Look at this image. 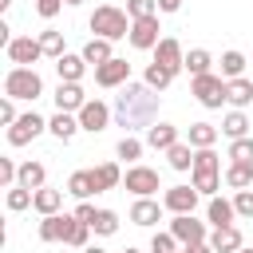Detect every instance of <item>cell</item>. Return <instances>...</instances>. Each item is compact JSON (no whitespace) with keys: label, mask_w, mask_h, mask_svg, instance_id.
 I'll return each mask as SVG.
<instances>
[{"label":"cell","mask_w":253,"mask_h":253,"mask_svg":"<svg viewBox=\"0 0 253 253\" xmlns=\"http://www.w3.org/2000/svg\"><path fill=\"white\" fill-rule=\"evenodd\" d=\"M0 182H4V186H16V182H20V166H16L12 158H0Z\"/></svg>","instance_id":"cell-43"},{"label":"cell","mask_w":253,"mask_h":253,"mask_svg":"<svg viewBox=\"0 0 253 253\" xmlns=\"http://www.w3.org/2000/svg\"><path fill=\"white\" fill-rule=\"evenodd\" d=\"M225 182H229L233 190H249V186H253V162H229Z\"/></svg>","instance_id":"cell-28"},{"label":"cell","mask_w":253,"mask_h":253,"mask_svg":"<svg viewBox=\"0 0 253 253\" xmlns=\"http://www.w3.org/2000/svg\"><path fill=\"white\" fill-rule=\"evenodd\" d=\"M166 158H170L174 170H194V150H190V142H174V146L166 150Z\"/></svg>","instance_id":"cell-32"},{"label":"cell","mask_w":253,"mask_h":253,"mask_svg":"<svg viewBox=\"0 0 253 253\" xmlns=\"http://www.w3.org/2000/svg\"><path fill=\"white\" fill-rule=\"evenodd\" d=\"M67 4H71V8H75V4H83V0H67Z\"/></svg>","instance_id":"cell-52"},{"label":"cell","mask_w":253,"mask_h":253,"mask_svg":"<svg viewBox=\"0 0 253 253\" xmlns=\"http://www.w3.org/2000/svg\"><path fill=\"white\" fill-rule=\"evenodd\" d=\"M210 63H213V59H210V51H206V47H194V51L186 55V71H190V75H206V71H210Z\"/></svg>","instance_id":"cell-34"},{"label":"cell","mask_w":253,"mask_h":253,"mask_svg":"<svg viewBox=\"0 0 253 253\" xmlns=\"http://www.w3.org/2000/svg\"><path fill=\"white\" fill-rule=\"evenodd\" d=\"M146 142H150L154 150H170V146L178 142V126H170V123H158V126H150V130H146Z\"/></svg>","instance_id":"cell-25"},{"label":"cell","mask_w":253,"mask_h":253,"mask_svg":"<svg viewBox=\"0 0 253 253\" xmlns=\"http://www.w3.org/2000/svg\"><path fill=\"white\" fill-rule=\"evenodd\" d=\"M178 245H182V241H178L174 233H154V237H150V253H178Z\"/></svg>","instance_id":"cell-39"},{"label":"cell","mask_w":253,"mask_h":253,"mask_svg":"<svg viewBox=\"0 0 253 253\" xmlns=\"http://www.w3.org/2000/svg\"><path fill=\"white\" fill-rule=\"evenodd\" d=\"M107 123H111V107L99 103V99H87L83 111H79V126L91 130V134H99V130H107Z\"/></svg>","instance_id":"cell-12"},{"label":"cell","mask_w":253,"mask_h":253,"mask_svg":"<svg viewBox=\"0 0 253 253\" xmlns=\"http://www.w3.org/2000/svg\"><path fill=\"white\" fill-rule=\"evenodd\" d=\"M190 95H194L202 107L217 111V107L225 103V79H221V75H213V71H206V75H194V83H190Z\"/></svg>","instance_id":"cell-5"},{"label":"cell","mask_w":253,"mask_h":253,"mask_svg":"<svg viewBox=\"0 0 253 253\" xmlns=\"http://www.w3.org/2000/svg\"><path fill=\"white\" fill-rule=\"evenodd\" d=\"M170 233H174L182 245H202V241H206V221H198L194 213H174Z\"/></svg>","instance_id":"cell-7"},{"label":"cell","mask_w":253,"mask_h":253,"mask_svg":"<svg viewBox=\"0 0 253 253\" xmlns=\"http://www.w3.org/2000/svg\"><path fill=\"white\" fill-rule=\"evenodd\" d=\"M79 55H83L87 63H95V67H99V63H107V59H111L115 51H111V40L95 36V40H87V43H83V51H79Z\"/></svg>","instance_id":"cell-23"},{"label":"cell","mask_w":253,"mask_h":253,"mask_svg":"<svg viewBox=\"0 0 253 253\" xmlns=\"http://www.w3.org/2000/svg\"><path fill=\"white\" fill-rule=\"evenodd\" d=\"M32 206H36L40 213H59V206H63V190H47V186H40Z\"/></svg>","instance_id":"cell-29"},{"label":"cell","mask_w":253,"mask_h":253,"mask_svg":"<svg viewBox=\"0 0 253 253\" xmlns=\"http://www.w3.org/2000/svg\"><path fill=\"white\" fill-rule=\"evenodd\" d=\"M43 126H47V123H43L36 111H24V115H20V119L8 126V142H12V146H28V142H32V138H36Z\"/></svg>","instance_id":"cell-6"},{"label":"cell","mask_w":253,"mask_h":253,"mask_svg":"<svg viewBox=\"0 0 253 253\" xmlns=\"http://www.w3.org/2000/svg\"><path fill=\"white\" fill-rule=\"evenodd\" d=\"M146 83H150L154 91H162V87H170V83H174V71H170V67H162V63H150V67H146Z\"/></svg>","instance_id":"cell-36"},{"label":"cell","mask_w":253,"mask_h":253,"mask_svg":"<svg viewBox=\"0 0 253 253\" xmlns=\"http://www.w3.org/2000/svg\"><path fill=\"white\" fill-rule=\"evenodd\" d=\"M126 16H130V12L115 8V4H99V8L91 12V32L103 36V40H123V36H130V24H134V20H126Z\"/></svg>","instance_id":"cell-2"},{"label":"cell","mask_w":253,"mask_h":253,"mask_svg":"<svg viewBox=\"0 0 253 253\" xmlns=\"http://www.w3.org/2000/svg\"><path fill=\"white\" fill-rule=\"evenodd\" d=\"M217 142V126H210V123H190V146H213Z\"/></svg>","instance_id":"cell-31"},{"label":"cell","mask_w":253,"mask_h":253,"mask_svg":"<svg viewBox=\"0 0 253 253\" xmlns=\"http://www.w3.org/2000/svg\"><path fill=\"white\" fill-rule=\"evenodd\" d=\"M229 158L233 162H253V138L245 134V138H233L229 142Z\"/></svg>","instance_id":"cell-38"},{"label":"cell","mask_w":253,"mask_h":253,"mask_svg":"<svg viewBox=\"0 0 253 253\" xmlns=\"http://www.w3.org/2000/svg\"><path fill=\"white\" fill-rule=\"evenodd\" d=\"M71 225H75V213H71V217H67V213H43V221H40V241H67Z\"/></svg>","instance_id":"cell-13"},{"label":"cell","mask_w":253,"mask_h":253,"mask_svg":"<svg viewBox=\"0 0 253 253\" xmlns=\"http://www.w3.org/2000/svg\"><path fill=\"white\" fill-rule=\"evenodd\" d=\"M182 253H213V245H206V241H202V245H186Z\"/></svg>","instance_id":"cell-49"},{"label":"cell","mask_w":253,"mask_h":253,"mask_svg":"<svg viewBox=\"0 0 253 253\" xmlns=\"http://www.w3.org/2000/svg\"><path fill=\"white\" fill-rule=\"evenodd\" d=\"M158 32H162V28H158V16H142V20L130 24V36H126V40H130L138 51H150V47H158Z\"/></svg>","instance_id":"cell-9"},{"label":"cell","mask_w":253,"mask_h":253,"mask_svg":"<svg viewBox=\"0 0 253 253\" xmlns=\"http://www.w3.org/2000/svg\"><path fill=\"white\" fill-rule=\"evenodd\" d=\"M47 130H51L59 142H67V138H75V130H83V126H79V119H71V111H55L51 123H47Z\"/></svg>","instance_id":"cell-19"},{"label":"cell","mask_w":253,"mask_h":253,"mask_svg":"<svg viewBox=\"0 0 253 253\" xmlns=\"http://www.w3.org/2000/svg\"><path fill=\"white\" fill-rule=\"evenodd\" d=\"M217 182H221V158L213 154V146H202L194 154V190L198 194H217Z\"/></svg>","instance_id":"cell-4"},{"label":"cell","mask_w":253,"mask_h":253,"mask_svg":"<svg viewBox=\"0 0 253 253\" xmlns=\"http://www.w3.org/2000/svg\"><path fill=\"white\" fill-rule=\"evenodd\" d=\"M123 253H138V249H123Z\"/></svg>","instance_id":"cell-53"},{"label":"cell","mask_w":253,"mask_h":253,"mask_svg":"<svg viewBox=\"0 0 253 253\" xmlns=\"http://www.w3.org/2000/svg\"><path fill=\"white\" fill-rule=\"evenodd\" d=\"M0 8H4V12H8V8H12V0H0Z\"/></svg>","instance_id":"cell-51"},{"label":"cell","mask_w":253,"mask_h":253,"mask_svg":"<svg viewBox=\"0 0 253 253\" xmlns=\"http://www.w3.org/2000/svg\"><path fill=\"white\" fill-rule=\"evenodd\" d=\"M91 178H95V190L103 194V190H115V186L123 182V170H119L115 162H103V166H95V170H91Z\"/></svg>","instance_id":"cell-26"},{"label":"cell","mask_w":253,"mask_h":253,"mask_svg":"<svg viewBox=\"0 0 253 253\" xmlns=\"http://www.w3.org/2000/svg\"><path fill=\"white\" fill-rule=\"evenodd\" d=\"M83 103H87V95H83V87L79 83H63L59 79V87H55V111H83Z\"/></svg>","instance_id":"cell-16"},{"label":"cell","mask_w":253,"mask_h":253,"mask_svg":"<svg viewBox=\"0 0 253 253\" xmlns=\"http://www.w3.org/2000/svg\"><path fill=\"white\" fill-rule=\"evenodd\" d=\"M130 221H134V225H154V221H162V206L150 202V198H138V202L130 206Z\"/></svg>","instance_id":"cell-20"},{"label":"cell","mask_w":253,"mask_h":253,"mask_svg":"<svg viewBox=\"0 0 253 253\" xmlns=\"http://www.w3.org/2000/svg\"><path fill=\"white\" fill-rule=\"evenodd\" d=\"M245 71V55L241 51H225L221 55V79H237Z\"/></svg>","instance_id":"cell-35"},{"label":"cell","mask_w":253,"mask_h":253,"mask_svg":"<svg viewBox=\"0 0 253 253\" xmlns=\"http://www.w3.org/2000/svg\"><path fill=\"white\" fill-rule=\"evenodd\" d=\"M55 71H59V79H63V83H79V79H83V71H87V59H83V55H67V51H63V55L55 59Z\"/></svg>","instance_id":"cell-18"},{"label":"cell","mask_w":253,"mask_h":253,"mask_svg":"<svg viewBox=\"0 0 253 253\" xmlns=\"http://www.w3.org/2000/svg\"><path fill=\"white\" fill-rule=\"evenodd\" d=\"M4 95H8V99H28V103H36V99L43 95L40 71H36V67H12V71L4 75Z\"/></svg>","instance_id":"cell-3"},{"label":"cell","mask_w":253,"mask_h":253,"mask_svg":"<svg viewBox=\"0 0 253 253\" xmlns=\"http://www.w3.org/2000/svg\"><path fill=\"white\" fill-rule=\"evenodd\" d=\"M162 206H166L170 213H194V206H198V190H194V186H170L166 198H162Z\"/></svg>","instance_id":"cell-15"},{"label":"cell","mask_w":253,"mask_h":253,"mask_svg":"<svg viewBox=\"0 0 253 253\" xmlns=\"http://www.w3.org/2000/svg\"><path fill=\"white\" fill-rule=\"evenodd\" d=\"M40 55H43V47H40V36H36V40H32V36H16V40L8 43V59H12L16 67H32Z\"/></svg>","instance_id":"cell-10"},{"label":"cell","mask_w":253,"mask_h":253,"mask_svg":"<svg viewBox=\"0 0 253 253\" xmlns=\"http://www.w3.org/2000/svg\"><path fill=\"white\" fill-rule=\"evenodd\" d=\"M16 119H20V115H16V99H8V95H4V103H0V123H4V126H12Z\"/></svg>","instance_id":"cell-46"},{"label":"cell","mask_w":253,"mask_h":253,"mask_svg":"<svg viewBox=\"0 0 253 253\" xmlns=\"http://www.w3.org/2000/svg\"><path fill=\"white\" fill-rule=\"evenodd\" d=\"M138 154H142V142H138V138H130V134H123V142H119V158L134 162Z\"/></svg>","instance_id":"cell-42"},{"label":"cell","mask_w":253,"mask_h":253,"mask_svg":"<svg viewBox=\"0 0 253 253\" xmlns=\"http://www.w3.org/2000/svg\"><path fill=\"white\" fill-rule=\"evenodd\" d=\"M126 12H130V20L158 16V0H126Z\"/></svg>","instance_id":"cell-40"},{"label":"cell","mask_w":253,"mask_h":253,"mask_svg":"<svg viewBox=\"0 0 253 253\" xmlns=\"http://www.w3.org/2000/svg\"><path fill=\"white\" fill-rule=\"evenodd\" d=\"M83 253H103V249H99V245H87V249H83Z\"/></svg>","instance_id":"cell-50"},{"label":"cell","mask_w":253,"mask_h":253,"mask_svg":"<svg viewBox=\"0 0 253 253\" xmlns=\"http://www.w3.org/2000/svg\"><path fill=\"white\" fill-rule=\"evenodd\" d=\"M115 119L119 126L130 130H150L158 119V95L150 83H123V91L115 95Z\"/></svg>","instance_id":"cell-1"},{"label":"cell","mask_w":253,"mask_h":253,"mask_svg":"<svg viewBox=\"0 0 253 253\" xmlns=\"http://www.w3.org/2000/svg\"><path fill=\"white\" fill-rule=\"evenodd\" d=\"M206 217L213 221V229H221V225H233L237 210H233V202H225V198H210V206H206Z\"/></svg>","instance_id":"cell-21"},{"label":"cell","mask_w":253,"mask_h":253,"mask_svg":"<svg viewBox=\"0 0 253 253\" xmlns=\"http://www.w3.org/2000/svg\"><path fill=\"white\" fill-rule=\"evenodd\" d=\"M40 47H43V55H51V59H59V55H63V32H55V28H47V32H40Z\"/></svg>","instance_id":"cell-33"},{"label":"cell","mask_w":253,"mask_h":253,"mask_svg":"<svg viewBox=\"0 0 253 253\" xmlns=\"http://www.w3.org/2000/svg\"><path fill=\"white\" fill-rule=\"evenodd\" d=\"M221 134H225L229 142H233V138H245V134H249V119H245V111L233 107V111L221 119Z\"/></svg>","instance_id":"cell-24"},{"label":"cell","mask_w":253,"mask_h":253,"mask_svg":"<svg viewBox=\"0 0 253 253\" xmlns=\"http://www.w3.org/2000/svg\"><path fill=\"white\" fill-rule=\"evenodd\" d=\"M95 233H103V237H111V233H119V213L115 210H99L95 213V225H91Z\"/></svg>","instance_id":"cell-37"},{"label":"cell","mask_w":253,"mask_h":253,"mask_svg":"<svg viewBox=\"0 0 253 253\" xmlns=\"http://www.w3.org/2000/svg\"><path fill=\"white\" fill-rule=\"evenodd\" d=\"M154 63H162V67H170V71L178 75V67H186L182 43H178L174 36H162V40H158V47H154Z\"/></svg>","instance_id":"cell-14"},{"label":"cell","mask_w":253,"mask_h":253,"mask_svg":"<svg viewBox=\"0 0 253 253\" xmlns=\"http://www.w3.org/2000/svg\"><path fill=\"white\" fill-rule=\"evenodd\" d=\"M182 0H158V12H178Z\"/></svg>","instance_id":"cell-48"},{"label":"cell","mask_w":253,"mask_h":253,"mask_svg":"<svg viewBox=\"0 0 253 253\" xmlns=\"http://www.w3.org/2000/svg\"><path fill=\"white\" fill-rule=\"evenodd\" d=\"M225 103H229V107H237V111H241V107H249V103H253V83H249V79H241V75H237V79H225Z\"/></svg>","instance_id":"cell-17"},{"label":"cell","mask_w":253,"mask_h":253,"mask_svg":"<svg viewBox=\"0 0 253 253\" xmlns=\"http://www.w3.org/2000/svg\"><path fill=\"white\" fill-rule=\"evenodd\" d=\"M123 182H126V190H130L134 198H150V194L158 190V170H150V166H130Z\"/></svg>","instance_id":"cell-11"},{"label":"cell","mask_w":253,"mask_h":253,"mask_svg":"<svg viewBox=\"0 0 253 253\" xmlns=\"http://www.w3.org/2000/svg\"><path fill=\"white\" fill-rule=\"evenodd\" d=\"M67 194H75L79 202H87L91 194H99V190H95V178H91V170H75V174L67 178Z\"/></svg>","instance_id":"cell-27"},{"label":"cell","mask_w":253,"mask_h":253,"mask_svg":"<svg viewBox=\"0 0 253 253\" xmlns=\"http://www.w3.org/2000/svg\"><path fill=\"white\" fill-rule=\"evenodd\" d=\"M95 213H99V210H95L91 202H79V210H75V217H79V221H87V225H95Z\"/></svg>","instance_id":"cell-47"},{"label":"cell","mask_w":253,"mask_h":253,"mask_svg":"<svg viewBox=\"0 0 253 253\" xmlns=\"http://www.w3.org/2000/svg\"><path fill=\"white\" fill-rule=\"evenodd\" d=\"M63 4H67V0H36V12H40L43 20H51V16H59Z\"/></svg>","instance_id":"cell-45"},{"label":"cell","mask_w":253,"mask_h":253,"mask_svg":"<svg viewBox=\"0 0 253 253\" xmlns=\"http://www.w3.org/2000/svg\"><path fill=\"white\" fill-rule=\"evenodd\" d=\"M210 245H213V253H237V249H241V233H237V225H221V229H213Z\"/></svg>","instance_id":"cell-22"},{"label":"cell","mask_w":253,"mask_h":253,"mask_svg":"<svg viewBox=\"0 0 253 253\" xmlns=\"http://www.w3.org/2000/svg\"><path fill=\"white\" fill-rule=\"evenodd\" d=\"M233 210H237L241 217H253V190H237V198H233Z\"/></svg>","instance_id":"cell-44"},{"label":"cell","mask_w":253,"mask_h":253,"mask_svg":"<svg viewBox=\"0 0 253 253\" xmlns=\"http://www.w3.org/2000/svg\"><path fill=\"white\" fill-rule=\"evenodd\" d=\"M87 233H91V225L75 217V225H71V233H67V241H63V245H75V249H87Z\"/></svg>","instance_id":"cell-41"},{"label":"cell","mask_w":253,"mask_h":253,"mask_svg":"<svg viewBox=\"0 0 253 253\" xmlns=\"http://www.w3.org/2000/svg\"><path fill=\"white\" fill-rule=\"evenodd\" d=\"M95 83L99 87H123V83H130V63L119 59V55H111L107 63L95 67Z\"/></svg>","instance_id":"cell-8"},{"label":"cell","mask_w":253,"mask_h":253,"mask_svg":"<svg viewBox=\"0 0 253 253\" xmlns=\"http://www.w3.org/2000/svg\"><path fill=\"white\" fill-rule=\"evenodd\" d=\"M43 178H47V170H43V162H24V166H20V182H16V186H28V190H40V186H43Z\"/></svg>","instance_id":"cell-30"}]
</instances>
